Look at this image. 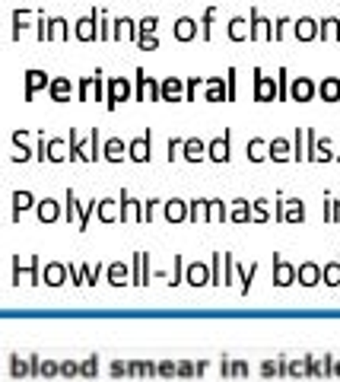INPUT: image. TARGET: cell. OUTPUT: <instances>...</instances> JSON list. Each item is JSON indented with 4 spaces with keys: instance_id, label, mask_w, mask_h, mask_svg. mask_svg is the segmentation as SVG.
Segmentation results:
<instances>
[{
    "instance_id": "29",
    "label": "cell",
    "mask_w": 340,
    "mask_h": 382,
    "mask_svg": "<svg viewBox=\"0 0 340 382\" xmlns=\"http://www.w3.org/2000/svg\"><path fill=\"white\" fill-rule=\"evenodd\" d=\"M321 274H324V281L331 283V287H337V283H340V261H334V265H328V268H324V271H321Z\"/></svg>"
},
{
    "instance_id": "13",
    "label": "cell",
    "mask_w": 340,
    "mask_h": 382,
    "mask_svg": "<svg viewBox=\"0 0 340 382\" xmlns=\"http://www.w3.org/2000/svg\"><path fill=\"white\" fill-rule=\"evenodd\" d=\"M321 99L324 102H337L340 99V80L337 77H328L321 83Z\"/></svg>"
},
{
    "instance_id": "21",
    "label": "cell",
    "mask_w": 340,
    "mask_h": 382,
    "mask_svg": "<svg viewBox=\"0 0 340 382\" xmlns=\"http://www.w3.org/2000/svg\"><path fill=\"white\" fill-rule=\"evenodd\" d=\"M184 214H188V208H184V201L172 198V201L166 204V217H169V220H182Z\"/></svg>"
},
{
    "instance_id": "40",
    "label": "cell",
    "mask_w": 340,
    "mask_h": 382,
    "mask_svg": "<svg viewBox=\"0 0 340 382\" xmlns=\"http://www.w3.org/2000/svg\"><path fill=\"white\" fill-rule=\"evenodd\" d=\"M13 204H17V210H23V208H29V204H32V194H25V191H19L17 198H13Z\"/></svg>"
},
{
    "instance_id": "27",
    "label": "cell",
    "mask_w": 340,
    "mask_h": 382,
    "mask_svg": "<svg viewBox=\"0 0 340 382\" xmlns=\"http://www.w3.org/2000/svg\"><path fill=\"white\" fill-rule=\"evenodd\" d=\"M39 217H42V220H54V217H58V201H42V204H39Z\"/></svg>"
},
{
    "instance_id": "6",
    "label": "cell",
    "mask_w": 340,
    "mask_h": 382,
    "mask_svg": "<svg viewBox=\"0 0 340 382\" xmlns=\"http://www.w3.org/2000/svg\"><path fill=\"white\" fill-rule=\"evenodd\" d=\"M198 23H194L191 17H178V23H175V39H182V42H191L194 35H198Z\"/></svg>"
},
{
    "instance_id": "26",
    "label": "cell",
    "mask_w": 340,
    "mask_h": 382,
    "mask_svg": "<svg viewBox=\"0 0 340 382\" xmlns=\"http://www.w3.org/2000/svg\"><path fill=\"white\" fill-rule=\"evenodd\" d=\"M159 92H162L166 99H178V96H182V83H178V80H166V83L159 86Z\"/></svg>"
},
{
    "instance_id": "22",
    "label": "cell",
    "mask_w": 340,
    "mask_h": 382,
    "mask_svg": "<svg viewBox=\"0 0 340 382\" xmlns=\"http://www.w3.org/2000/svg\"><path fill=\"white\" fill-rule=\"evenodd\" d=\"M210 271L204 265H191V271H188V283H194V287H200V283H207Z\"/></svg>"
},
{
    "instance_id": "25",
    "label": "cell",
    "mask_w": 340,
    "mask_h": 382,
    "mask_svg": "<svg viewBox=\"0 0 340 382\" xmlns=\"http://www.w3.org/2000/svg\"><path fill=\"white\" fill-rule=\"evenodd\" d=\"M25 77H29V96H32V92L39 90V86L48 83V74H42V70H29Z\"/></svg>"
},
{
    "instance_id": "42",
    "label": "cell",
    "mask_w": 340,
    "mask_h": 382,
    "mask_svg": "<svg viewBox=\"0 0 340 382\" xmlns=\"http://www.w3.org/2000/svg\"><path fill=\"white\" fill-rule=\"evenodd\" d=\"M286 26H293L286 17H283V19H277V23H274V39H283V32H286Z\"/></svg>"
},
{
    "instance_id": "32",
    "label": "cell",
    "mask_w": 340,
    "mask_h": 382,
    "mask_svg": "<svg viewBox=\"0 0 340 382\" xmlns=\"http://www.w3.org/2000/svg\"><path fill=\"white\" fill-rule=\"evenodd\" d=\"M156 26H159L156 17H143L140 23H137V29H140V35H153L156 32Z\"/></svg>"
},
{
    "instance_id": "30",
    "label": "cell",
    "mask_w": 340,
    "mask_h": 382,
    "mask_svg": "<svg viewBox=\"0 0 340 382\" xmlns=\"http://www.w3.org/2000/svg\"><path fill=\"white\" fill-rule=\"evenodd\" d=\"M105 157L108 159H121V157H125V143H121V141H108L105 143Z\"/></svg>"
},
{
    "instance_id": "9",
    "label": "cell",
    "mask_w": 340,
    "mask_h": 382,
    "mask_svg": "<svg viewBox=\"0 0 340 382\" xmlns=\"http://www.w3.org/2000/svg\"><path fill=\"white\" fill-rule=\"evenodd\" d=\"M127 92H131L127 80H111V86H108V105L115 108L121 99H127Z\"/></svg>"
},
{
    "instance_id": "17",
    "label": "cell",
    "mask_w": 340,
    "mask_h": 382,
    "mask_svg": "<svg viewBox=\"0 0 340 382\" xmlns=\"http://www.w3.org/2000/svg\"><path fill=\"white\" fill-rule=\"evenodd\" d=\"M270 157H274V159H280V163H283V159H290V157H293L290 141H283V137H277V141L270 143Z\"/></svg>"
},
{
    "instance_id": "41",
    "label": "cell",
    "mask_w": 340,
    "mask_h": 382,
    "mask_svg": "<svg viewBox=\"0 0 340 382\" xmlns=\"http://www.w3.org/2000/svg\"><path fill=\"white\" fill-rule=\"evenodd\" d=\"M213 19H216V10L210 7L207 13H204V29H200V32H204V35H210V26H213Z\"/></svg>"
},
{
    "instance_id": "3",
    "label": "cell",
    "mask_w": 340,
    "mask_h": 382,
    "mask_svg": "<svg viewBox=\"0 0 340 382\" xmlns=\"http://www.w3.org/2000/svg\"><path fill=\"white\" fill-rule=\"evenodd\" d=\"M293 29H296V39H302V42H308V39H318V29H321V23L312 17H299L296 23H293Z\"/></svg>"
},
{
    "instance_id": "31",
    "label": "cell",
    "mask_w": 340,
    "mask_h": 382,
    "mask_svg": "<svg viewBox=\"0 0 340 382\" xmlns=\"http://www.w3.org/2000/svg\"><path fill=\"white\" fill-rule=\"evenodd\" d=\"M48 23H51V17L35 13V32H39V39H48Z\"/></svg>"
},
{
    "instance_id": "34",
    "label": "cell",
    "mask_w": 340,
    "mask_h": 382,
    "mask_svg": "<svg viewBox=\"0 0 340 382\" xmlns=\"http://www.w3.org/2000/svg\"><path fill=\"white\" fill-rule=\"evenodd\" d=\"M248 217H251L248 201H235V208H233V220H248Z\"/></svg>"
},
{
    "instance_id": "12",
    "label": "cell",
    "mask_w": 340,
    "mask_h": 382,
    "mask_svg": "<svg viewBox=\"0 0 340 382\" xmlns=\"http://www.w3.org/2000/svg\"><path fill=\"white\" fill-rule=\"evenodd\" d=\"M70 35V26H67L64 17H51L48 23V39H67Z\"/></svg>"
},
{
    "instance_id": "2",
    "label": "cell",
    "mask_w": 340,
    "mask_h": 382,
    "mask_svg": "<svg viewBox=\"0 0 340 382\" xmlns=\"http://www.w3.org/2000/svg\"><path fill=\"white\" fill-rule=\"evenodd\" d=\"M248 23H251V39H274V23L267 17H261L257 10L248 13Z\"/></svg>"
},
{
    "instance_id": "44",
    "label": "cell",
    "mask_w": 340,
    "mask_h": 382,
    "mask_svg": "<svg viewBox=\"0 0 340 382\" xmlns=\"http://www.w3.org/2000/svg\"><path fill=\"white\" fill-rule=\"evenodd\" d=\"M334 217H340V201H337V210H334Z\"/></svg>"
},
{
    "instance_id": "36",
    "label": "cell",
    "mask_w": 340,
    "mask_h": 382,
    "mask_svg": "<svg viewBox=\"0 0 340 382\" xmlns=\"http://www.w3.org/2000/svg\"><path fill=\"white\" fill-rule=\"evenodd\" d=\"M45 281H48V283H61V281H64V268H61V265H51L48 271H45Z\"/></svg>"
},
{
    "instance_id": "28",
    "label": "cell",
    "mask_w": 340,
    "mask_h": 382,
    "mask_svg": "<svg viewBox=\"0 0 340 382\" xmlns=\"http://www.w3.org/2000/svg\"><path fill=\"white\" fill-rule=\"evenodd\" d=\"M226 96V86L220 83V80H210V86H207V99L210 102H220Z\"/></svg>"
},
{
    "instance_id": "14",
    "label": "cell",
    "mask_w": 340,
    "mask_h": 382,
    "mask_svg": "<svg viewBox=\"0 0 340 382\" xmlns=\"http://www.w3.org/2000/svg\"><path fill=\"white\" fill-rule=\"evenodd\" d=\"M318 35H321V39H340V19L337 17H324Z\"/></svg>"
},
{
    "instance_id": "35",
    "label": "cell",
    "mask_w": 340,
    "mask_h": 382,
    "mask_svg": "<svg viewBox=\"0 0 340 382\" xmlns=\"http://www.w3.org/2000/svg\"><path fill=\"white\" fill-rule=\"evenodd\" d=\"M99 214H102V220H115V214H118L115 201H99Z\"/></svg>"
},
{
    "instance_id": "1",
    "label": "cell",
    "mask_w": 340,
    "mask_h": 382,
    "mask_svg": "<svg viewBox=\"0 0 340 382\" xmlns=\"http://www.w3.org/2000/svg\"><path fill=\"white\" fill-rule=\"evenodd\" d=\"M76 39H99V10H92L89 17H80L74 23Z\"/></svg>"
},
{
    "instance_id": "18",
    "label": "cell",
    "mask_w": 340,
    "mask_h": 382,
    "mask_svg": "<svg viewBox=\"0 0 340 382\" xmlns=\"http://www.w3.org/2000/svg\"><path fill=\"white\" fill-rule=\"evenodd\" d=\"M32 17H35L32 10H17V13H13V35H19V32H23L25 26L32 23Z\"/></svg>"
},
{
    "instance_id": "20",
    "label": "cell",
    "mask_w": 340,
    "mask_h": 382,
    "mask_svg": "<svg viewBox=\"0 0 340 382\" xmlns=\"http://www.w3.org/2000/svg\"><path fill=\"white\" fill-rule=\"evenodd\" d=\"M131 217H143V214H140V208H137V201L121 194V220H131Z\"/></svg>"
},
{
    "instance_id": "23",
    "label": "cell",
    "mask_w": 340,
    "mask_h": 382,
    "mask_svg": "<svg viewBox=\"0 0 340 382\" xmlns=\"http://www.w3.org/2000/svg\"><path fill=\"white\" fill-rule=\"evenodd\" d=\"M134 283H147V255L134 258Z\"/></svg>"
},
{
    "instance_id": "43",
    "label": "cell",
    "mask_w": 340,
    "mask_h": 382,
    "mask_svg": "<svg viewBox=\"0 0 340 382\" xmlns=\"http://www.w3.org/2000/svg\"><path fill=\"white\" fill-rule=\"evenodd\" d=\"M140 48H156V35H137Z\"/></svg>"
},
{
    "instance_id": "38",
    "label": "cell",
    "mask_w": 340,
    "mask_h": 382,
    "mask_svg": "<svg viewBox=\"0 0 340 382\" xmlns=\"http://www.w3.org/2000/svg\"><path fill=\"white\" fill-rule=\"evenodd\" d=\"M48 157L51 159H64L67 157V153H64V143H61V141H51L48 143Z\"/></svg>"
},
{
    "instance_id": "11",
    "label": "cell",
    "mask_w": 340,
    "mask_h": 382,
    "mask_svg": "<svg viewBox=\"0 0 340 382\" xmlns=\"http://www.w3.org/2000/svg\"><path fill=\"white\" fill-rule=\"evenodd\" d=\"M293 281H296V271H293V268L286 265V261H280V258H277L274 283H277V287H286V283H293Z\"/></svg>"
},
{
    "instance_id": "7",
    "label": "cell",
    "mask_w": 340,
    "mask_h": 382,
    "mask_svg": "<svg viewBox=\"0 0 340 382\" xmlns=\"http://www.w3.org/2000/svg\"><path fill=\"white\" fill-rule=\"evenodd\" d=\"M229 39L242 42V39H251V23L245 17H233L229 19Z\"/></svg>"
},
{
    "instance_id": "37",
    "label": "cell",
    "mask_w": 340,
    "mask_h": 382,
    "mask_svg": "<svg viewBox=\"0 0 340 382\" xmlns=\"http://www.w3.org/2000/svg\"><path fill=\"white\" fill-rule=\"evenodd\" d=\"M108 277H111V283H125V277H127V268H125V265H111V271H108Z\"/></svg>"
},
{
    "instance_id": "8",
    "label": "cell",
    "mask_w": 340,
    "mask_h": 382,
    "mask_svg": "<svg viewBox=\"0 0 340 382\" xmlns=\"http://www.w3.org/2000/svg\"><path fill=\"white\" fill-rule=\"evenodd\" d=\"M315 96V83L312 80H306V77H299L296 83H293V99L296 102H308Z\"/></svg>"
},
{
    "instance_id": "19",
    "label": "cell",
    "mask_w": 340,
    "mask_h": 382,
    "mask_svg": "<svg viewBox=\"0 0 340 382\" xmlns=\"http://www.w3.org/2000/svg\"><path fill=\"white\" fill-rule=\"evenodd\" d=\"M204 150H207V147H204L200 141H184V157L191 159V163H198V159H204V157H207Z\"/></svg>"
},
{
    "instance_id": "24",
    "label": "cell",
    "mask_w": 340,
    "mask_h": 382,
    "mask_svg": "<svg viewBox=\"0 0 340 382\" xmlns=\"http://www.w3.org/2000/svg\"><path fill=\"white\" fill-rule=\"evenodd\" d=\"M248 157L251 159H264V157H270V147H267L264 141H251L248 143Z\"/></svg>"
},
{
    "instance_id": "33",
    "label": "cell",
    "mask_w": 340,
    "mask_h": 382,
    "mask_svg": "<svg viewBox=\"0 0 340 382\" xmlns=\"http://www.w3.org/2000/svg\"><path fill=\"white\" fill-rule=\"evenodd\" d=\"M51 92H54V99H67V96H70V83H67V80H54Z\"/></svg>"
},
{
    "instance_id": "39",
    "label": "cell",
    "mask_w": 340,
    "mask_h": 382,
    "mask_svg": "<svg viewBox=\"0 0 340 382\" xmlns=\"http://www.w3.org/2000/svg\"><path fill=\"white\" fill-rule=\"evenodd\" d=\"M111 29H115V26L108 23V19H105V13L99 10V39H108V35H111Z\"/></svg>"
},
{
    "instance_id": "16",
    "label": "cell",
    "mask_w": 340,
    "mask_h": 382,
    "mask_svg": "<svg viewBox=\"0 0 340 382\" xmlns=\"http://www.w3.org/2000/svg\"><path fill=\"white\" fill-rule=\"evenodd\" d=\"M321 281V268L318 265H302L299 268V283H306V287H312V283Z\"/></svg>"
},
{
    "instance_id": "4",
    "label": "cell",
    "mask_w": 340,
    "mask_h": 382,
    "mask_svg": "<svg viewBox=\"0 0 340 382\" xmlns=\"http://www.w3.org/2000/svg\"><path fill=\"white\" fill-rule=\"evenodd\" d=\"M255 96L261 102H270L277 96V86H274V80L270 77H261V70L255 74Z\"/></svg>"
},
{
    "instance_id": "15",
    "label": "cell",
    "mask_w": 340,
    "mask_h": 382,
    "mask_svg": "<svg viewBox=\"0 0 340 382\" xmlns=\"http://www.w3.org/2000/svg\"><path fill=\"white\" fill-rule=\"evenodd\" d=\"M210 159H216V163L229 159V137H220V141L210 143Z\"/></svg>"
},
{
    "instance_id": "10",
    "label": "cell",
    "mask_w": 340,
    "mask_h": 382,
    "mask_svg": "<svg viewBox=\"0 0 340 382\" xmlns=\"http://www.w3.org/2000/svg\"><path fill=\"white\" fill-rule=\"evenodd\" d=\"M127 157L131 159H149V134H143V137H137V141L131 143V147H127Z\"/></svg>"
},
{
    "instance_id": "5",
    "label": "cell",
    "mask_w": 340,
    "mask_h": 382,
    "mask_svg": "<svg viewBox=\"0 0 340 382\" xmlns=\"http://www.w3.org/2000/svg\"><path fill=\"white\" fill-rule=\"evenodd\" d=\"M111 26H115V29H111L115 39H134V35H140V29H137V23H134L131 17H118Z\"/></svg>"
}]
</instances>
